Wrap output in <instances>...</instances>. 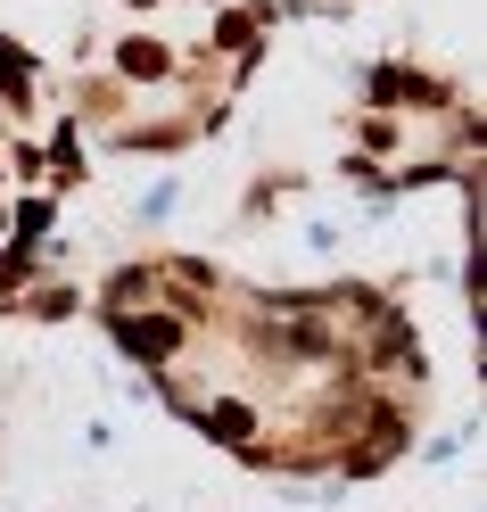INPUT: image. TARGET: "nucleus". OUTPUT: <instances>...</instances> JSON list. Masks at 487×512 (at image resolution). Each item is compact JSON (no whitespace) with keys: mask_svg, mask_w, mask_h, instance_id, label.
I'll return each mask as SVG.
<instances>
[{"mask_svg":"<svg viewBox=\"0 0 487 512\" xmlns=\"http://www.w3.org/2000/svg\"><path fill=\"white\" fill-rule=\"evenodd\" d=\"M108 67H116L124 83H174V75H182V50H174L166 34H149V25H133V34L116 42Z\"/></svg>","mask_w":487,"mask_h":512,"instance_id":"nucleus-1","label":"nucleus"},{"mask_svg":"<svg viewBox=\"0 0 487 512\" xmlns=\"http://www.w3.org/2000/svg\"><path fill=\"white\" fill-rule=\"evenodd\" d=\"M34 91H42V67H34V58H25L17 42H0V108H25V100H34Z\"/></svg>","mask_w":487,"mask_h":512,"instance_id":"nucleus-2","label":"nucleus"},{"mask_svg":"<svg viewBox=\"0 0 487 512\" xmlns=\"http://www.w3.org/2000/svg\"><path fill=\"white\" fill-rule=\"evenodd\" d=\"M116 9H124V17H157V9H166V0H116Z\"/></svg>","mask_w":487,"mask_h":512,"instance_id":"nucleus-3","label":"nucleus"}]
</instances>
